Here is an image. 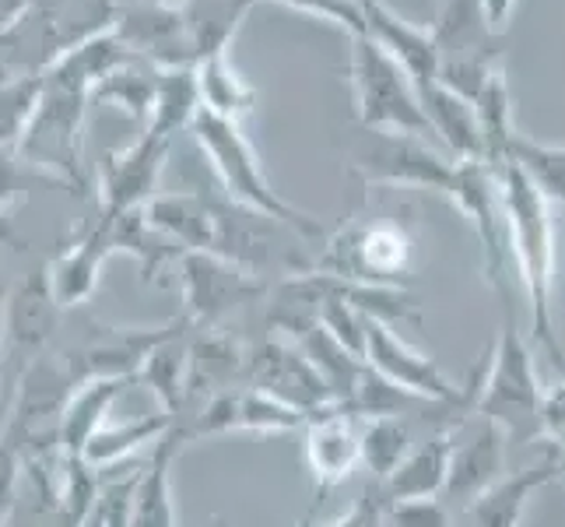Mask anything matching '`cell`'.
Returning <instances> with one entry per match:
<instances>
[{
  "mask_svg": "<svg viewBox=\"0 0 565 527\" xmlns=\"http://www.w3.org/2000/svg\"><path fill=\"white\" fill-rule=\"evenodd\" d=\"M148 222L183 246V253L214 250V201L211 193H159L145 204Z\"/></svg>",
  "mask_w": 565,
  "mask_h": 527,
  "instance_id": "7402d4cb",
  "label": "cell"
},
{
  "mask_svg": "<svg viewBox=\"0 0 565 527\" xmlns=\"http://www.w3.org/2000/svg\"><path fill=\"white\" fill-rule=\"evenodd\" d=\"M180 327L183 317H172L162 327H109L92 320L85 338L64 351H56V359H61L74 390L92 380H113V377L138 380L151 351L166 338L177 335Z\"/></svg>",
  "mask_w": 565,
  "mask_h": 527,
  "instance_id": "ba28073f",
  "label": "cell"
},
{
  "mask_svg": "<svg viewBox=\"0 0 565 527\" xmlns=\"http://www.w3.org/2000/svg\"><path fill=\"white\" fill-rule=\"evenodd\" d=\"M190 138L198 141L201 155L207 159L214 180H218V187L228 201H236L249 211H260L275 222L291 225L309 243L323 240V225L313 219V214H306L302 208L285 201L281 193L270 187L257 151H253V145L246 141V134L236 120H225V116H214V113L201 109V116L190 127Z\"/></svg>",
  "mask_w": 565,
  "mask_h": 527,
  "instance_id": "7a4b0ae2",
  "label": "cell"
},
{
  "mask_svg": "<svg viewBox=\"0 0 565 527\" xmlns=\"http://www.w3.org/2000/svg\"><path fill=\"white\" fill-rule=\"evenodd\" d=\"M190 443V429L177 419L159 443H151V457L141 464L138 496H134V527H180L177 506H172V464Z\"/></svg>",
  "mask_w": 565,
  "mask_h": 527,
  "instance_id": "44dd1931",
  "label": "cell"
},
{
  "mask_svg": "<svg viewBox=\"0 0 565 527\" xmlns=\"http://www.w3.org/2000/svg\"><path fill=\"white\" fill-rule=\"evenodd\" d=\"M253 4H257V0H186L183 22L190 35L193 64L207 61L214 53H225Z\"/></svg>",
  "mask_w": 565,
  "mask_h": 527,
  "instance_id": "d4e9b609",
  "label": "cell"
},
{
  "mask_svg": "<svg viewBox=\"0 0 565 527\" xmlns=\"http://www.w3.org/2000/svg\"><path fill=\"white\" fill-rule=\"evenodd\" d=\"M172 429V415H145V419H127L120 425H103L85 446V461L95 472H109V467L124 464L134 451H141L148 443H159Z\"/></svg>",
  "mask_w": 565,
  "mask_h": 527,
  "instance_id": "83f0119b",
  "label": "cell"
},
{
  "mask_svg": "<svg viewBox=\"0 0 565 527\" xmlns=\"http://www.w3.org/2000/svg\"><path fill=\"white\" fill-rule=\"evenodd\" d=\"M386 517L397 527H454V510L443 499H404L390 503Z\"/></svg>",
  "mask_w": 565,
  "mask_h": 527,
  "instance_id": "d590c367",
  "label": "cell"
},
{
  "mask_svg": "<svg viewBox=\"0 0 565 527\" xmlns=\"http://www.w3.org/2000/svg\"><path fill=\"white\" fill-rule=\"evenodd\" d=\"M562 461L565 454L548 443V451H544L537 464L523 467L516 475H505L489 493H481L471 506H463L454 517V527H520L531 496L544 489L548 482L562 478Z\"/></svg>",
  "mask_w": 565,
  "mask_h": 527,
  "instance_id": "e0dca14e",
  "label": "cell"
},
{
  "mask_svg": "<svg viewBox=\"0 0 565 527\" xmlns=\"http://www.w3.org/2000/svg\"><path fill=\"white\" fill-rule=\"evenodd\" d=\"M362 461V425L344 404H330L306 422V464L317 485V506Z\"/></svg>",
  "mask_w": 565,
  "mask_h": 527,
  "instance_id": "9a60e30c",
  "label": "cell"
},
{
  "mask_svg": "<svg viewBox=\"0 0 565 527\" xmlns=\"http://www.w3.org/2000/svg\"><path fill=\"white\" fill-rule=\"evenodd\" d=\"M407 454H412V429L401 422V415L369 419L362 425V464L373 472V482L383 485Z\"/></svg>",
  "mask_w": 565,
  "mask_h": 527,
  "instance_id": "1f68e13d",
  "label": "cell"
},
{
  "mask_svg": "<svg viewBox=\"0 0 565 527\" xmlns=\"http://www.w3.org/2000/svg\"><path fill=\"white\" fill-rule=\"evenodd\" d=\"M562 478H565V461H562Z\"/></svg>",
  "mask_w": 565,
  "mask_h": 527,
  "instance_id": "60d3db41",
  "label": "cell"
},
{
  "mask_svg": "<svg viewBox=\"0 0 565 527\" xmlns=\"http://www.w3.org/2000/svg\"><path fill=\"white\" fill-rule=\"evenodd\" d=\"M475 109L484 130V145H489V162H505L520 138V130L513 124V95L510 85H505V71H499L484 85V92L475 99Z\"/></svg>",
  "mask_w": 565,
  "mask_h": 527,
  "instance_id": "4dcf8cb0",
  "label": "cell"
},
{
  "mask_svg": "<svg viewBox=\"0 0 565 527\" xmlns=\"http://www.w3.org/2000/svg\"><path fill=\"white\" fill-rule=\"evenodd\" d=\"M386 493H383V485L373 482V485H365V493L355 499V506L348 510L344 517H338L334 524H327V527H383L386 524Z\"/></svg>",
  "mask_w": 565,
  "mask_h": 527,
  "instance_id": "8d00e7d4",
  "label": "cell"
},
{
  "mask_svg": "<svg viewBox=\"0 0 565 527\" xmlns=\"http://www.w3.org/2000/svg\"><path fill=\"white\" fill-rule=\"evenodd\" d=\"M141 467H127L124 475L103 478L99 499H95L85 527H134V496H138Z\"/></svg>",
  "mask_w": 565,
  "mask_h": 527,
  "instance_id": "836d02e7",
  "label": "cell"
},
{
  "mask_svg": "<svg viewBox=\"0 0 565 527\" xmlns=\"http://www.w3.org/2000/svg\"><path fill=\"white\" fill-rule=\"evenodd\" d=\"M499 180V198L505 214V236H510V253L516 264V275L527 292L531 306V338L541 351L555 362L565 377V351L555 335V222H552V201L544 190L523 172L513 159L492 162Z\"/></svg>",
  "mask_w": 565,
  "mask_h": 527,
  "instance_id": "6da1fadb",
  "label": "cell"
},
{
  "mask_svg": "<svg viewBox=\"0 0 565 527\" xmlns=\"http://www.w3.org/2000/svg\"><path fill=\"white\" fill-rule=\"evenodd\" d=\"M246 387L264 390V394L299 408L302 415H313V412H320V408L338 404L334 390L327 387L320 369L306 359V351L296 341H288L281 335H270V330L264 335V341H257L249 348Z\"/></svg>",
  "mask_w": 565,
  "mask_h": 527,
  "instance_id": "30bf717a",
  "label": "cell"
},
{
  "mask_svg": "<svg viewBox=\"0 0 565 527\" xmlns=\"http://www.w3.org/2000/svg\"><path fill=\"white\" fill-rule=\"evenodd\" d=\"M365 14V35L394 56V61L415 77V85L439 82V50L433 29H418L415 22L401 18L383 0H359Z\"/></svg>",
  "mask_w": 565,
  "mask_h": 527,
  "instance_id": "ac0fdd59",
  "label": "cell"
},
{
  "mask_svg": "<svg viewBox=\"0 0 565 527\" xmlns=\"http://www.w3.org/2000/svg\"><path fill=\"white\" fill-rule=\"evenodd\" d=\"M418 99L428 116L436 141L446 148V155L457 162H489V145H484V130L478 120V109L471 99H463L443 82L418 85Z\"/></svg>",
  "mask_w": 565,
  "mask_h": 527,
  "instance_id": "d6986e66",
  "label": "cell"
},
{
  "mask_svg": "<svg viewBox=\"0 0 565 527\" xmlns=\"http://www.w3.org/2000/svg\"><path fill=\"white\" fill-rule=\"evenodd\" d=\"M154 4H162V8H183L186 0H154Z\"/></svg>",
  "mask_w": 565,
  "mask_h": 527,
  "instance_id": "f35d334b",
  "label": "cell"
},
{
  "mask_svg": "<svg viewBox=\"0 0 565 527\" xmlns=\"http://www.w3.org/2000/svg\"><path fill=\"white\" fill-rule=\"evenodd\" d=\"M484 8V18H489V25L502 35L505 29H510V18L516 11V0H481Z\"/></svg>",
  "mask_w": 565,
  "mask_h": 527,
  "instance_id": "74e56055",
  "label": "cell"
},
{
  "mask_svg": "<svg viewBox=\"0 0 565 527\" xmlns=\"http://www.w3.org/2000/svg\"><path fill=\"white\" fill-rule=\"evenodd\" d=\"M201 82H198V64H180V67H162L159 77V95H154V109L145 130L154 138L177 141V134H190L193 120L201 116Z\"/></svg>",
  "mask_w": 565,
  "mask_h": 527,
  "instance_id": "cb8c5ba5",
  "label": "cell"
},
{
  "mask_svg": "<svg viewBox=\"0 0 565 527\" xmlns=\"http://www.w3.org/2000/svg\"><path fill=\"white\" fill-rule=\"evenodd\" d=\"M190 335L193 327L183 320V327L172 338H166L151 351L138 383H148L151 394L159 398L162 412L177 419L186 401V383H190Z\"/></svg>",
  "mask_w": 565,
  "mask_h": 527,
  "instance_id": "484cf974",
  "label": "cell"
},
{
  "mask_svg": "<svg viewBox=\"0 0 565 527\" xmlns=\"http://www.w3.org/2000/svg\"><path fill=\"white\" fill-rule=\"evenodd\" d=\"M138 380L127 377H113V380H92L85 387L74 390V398L67 401L64 415H61V451L67 457H82L92 436L99 433L109 415V408L120 401V394Z\"/></svg>",
  "mask_w": 565,
  "mask_h": 527,
  "instance_id": "603a6c76",
  "label": "cell"
},
{
  "mask_svg": "<svg viewBox=\"0 0 565 527\" xmlns=\"http://www.w3.org/2000/svg\"><path fill=\"white\" fill-rule=\"evenodd\" d=\"M505 446H510V436L484 415H478V422L467 433L460 429L454 446L450 482L443 489V503L450 510L460 514L463 506H471L481 493H489L495 482L505 478Z\"/></svg>",
  "mask_w": 565,
  "mask_h": 527,
  "instance_id": "5bb4252c",
  "label": "cell"
},
{
  "mask_svg": "<svg viewBox=\"0 0 565 527\" xmlns=\"http://www.w3.org/2000/svg\"><path fill=\"white\" fill-rule=\"evenodd\" d=\"M88 106H92V92L64 85V82H50L46 77L43 106H39L18 151L4 162L25 166L71 193H85L88 172H85L82 148H85Z\"/></svg>",
  "mask_w": 565,
  "mask_h": 527,
  "instance_id": "277c9868",
  "label": "cell"
},
{
  "mask_svg": "<svg viewBox=\"0 0 565 527\" xmlns=\"http://www.w3.org/2000/svg\"><path fill=\"white\" fill-rule=\"evenodd\" d=\"M109 257H116L113 229H109L106 214L95 211V219L77 225L71 243L46 264L53 292H56V299H61L64 309L85 306L92 299V292L99 288V275H103Z\"/></svg>",
  "mask_w": 565,
  "mask_h": 527,
  "instance_id": "2e32d148",
  "label": "cell"
},
{
  "mask_svg": "<svg viewBox=\"0 0 565 527\" xmlns=\"http://www.w3.org/2000/svg\"><path fill=\"white\" fill-rule=\"evenodd\" d=\"M510 159L544 190V198L558 201L565 208V148L537 145L527 138V134H520L513 151H510Z\"/></svg>",
  "mask_w": 565,
  "mask_h": 527,
  "instance_id": "d6a6232c",
  "label": "cell"
},
{
  "mask_svg": "<svg viewBox=\"0 0 565 527\" xmlns=\"http://www.w3.org/2000/svg\"><path fill=\"white\" fill-rule=\"evenodd\" d=\"M180 292H183V320L193 330H218V324L236 314L239 306L267 299L270 285L249 275L218 253H183L180 257Z\"/></svg>",
  "mask_w": 565,
  "mask_h": 527,
  "instance_id": "9c48e42d",
  "label": "cell"
},
{
  "mask_svg": "<svg viewBox=\"0 0 565 527\" xmlns=\"http://www.w3.org/2000/svg\"><path fill=\"white\" fill-rule=\"evenodd\" d=\"M544 404H548V394L541 390L534 351L527 338L516 330V320L505 317L495 338V348H492L489 373H484L475 415L492 419L502 433L510 436V443L531 446L541 440L548 443Z\"/></svg>",
  "mask_w": 565,
  "mask_h": 527,
  "instance_id": "3957f363",
  "label": "cell"
},
{
  "mask_svg": "<svg viewBox=\"0 0 565 527\" xmlns=\"http://www.w3.org/2000/svg\"><path fill=\"white\" fill-rule=\"evenodd\" d=\"M260 4V0H257ZM275 4H288L302 14H313L320 22H334L348 29L352 35H365V14L359 0H275Z\"/></svg>",
  "mask_w": 565,
  "mask_h": 527,
  "instance_id": "e575fe53",
  "label": "cell"
},
{
  "mask_svg": "<svg viewBox=\"0 0 565 527\" xmlns=\"http://www.w3.org/2000/svg\"><path fill=\"white\" fill-rule=\"evenodd\" d=\"M460 422L443 425L436 436L422 440L412 446V454L394 475L383 482L386 503H404V499H443L446 482H450V464H454V446L460 436Z\"/></svg>",
  "mask_w": 565,
  "mask_h": 527,
  "instance_id": "ffe728a7",
  "label": "cell"
},
{
  "mask_svg": "<svg viewBox=\"0 0 565 527\" xmlns=\"http://www.w3.org/2000/svg\"><path fill=\"white\" fill-rule=\"evenodd\" d=\"M67 309L61 306L50 282V267L29 271V275L11 288L8 306H4V330H8V351L11 359L22 362V373L46 356V345L61 330ZM18 373V377H22Z\"/></svg>",
  "mask_w": 565,
  "mask_h": 527,
  "instance_id": "7c38bea8",
  "label": "cell"
},
{
  "mask_svg": "<svg viewBox=\"0 0 565 527\" xmlns=\"http://www.w3.org/2000/svg\"><path fill=\"white\" fill-rule=\"evenodd\" d=\"M198 82H201V103L204 113L225 116V120L243 124L246 116L257 106V92H253L243 77L236 74V67L228 64L225 53H214L207 61L198 64Z\"/></svg>",
  "mask_w": 565,
  "mask_h": 527,
  "instance_id": "f1b7e54d",
  "label": "cell"
},
{
  "mask_svg": "<svg viewBox=\"0 0 565 527\" xmlns=\"http://www.w3.org/2000/svg\"><path fill=\"white\" fill-rule=\"evenodd\" d=\"M46 95V74L43 71H25V74H8L4 92H0V141H4V159L18 151L25 130L32 127L39 106Z\"/></svg>",
  "mask_w": 565,
  "mask_h": 527,
  "instance_id": "f546056e",
  "label": "cell"
},
{
  "mask_svg": "<svg viewBox=\"0 0 565 527\" xmlns=\"http://www.w3.org/2000/svg\"><path fill=\"white\" fill-rule=\"evenodd\" d=\"M348 172L362 187H418L454 198L460 162L446 151L428 148L425 138L369 130V145L348 162Z\"/></svg>",
  "mask_w": 565,
  "mask_h": 527,
  "instance_id": "52a82bcc",
  "label": "cell"
},
{
  "mask_svg": "<svg viewBox=\"0 0 565 527\" xmlns=\"http://www.w3.org/2000/svg\"><path fill=\"white\" fill-rule=\"evenodd\" d=\"M412 257H415L412 232L401 222H390V219L352 222L327 240L313 271L341 278V282L404 288L412 282Z\"/></svg>",
  "mask_w": 565,
  "mask_h": 527,
  "instance_id": "8992f818",
  "label": "cell"
},
{
  "mask_svg": "<svg viewBox=\"0 0 565 527\" xmlns=\"http://www.w3.org/2000/svg\"><path fill=\"white\" fill-rule=\"evenodd\" d=\"M365 362L390 383L404 387L407 394L433 404H460L475 387V373L463 387H454L433 356H422L418 348H412L397 335L394 324H383L376 317H365Z\"/></svg>",
  "mask_w": 565,
  "mask_h": 527,
  "instance_id": "8fae6325",
  "label": "cell"
},
{
  "mask_svg": "<svg viewBox=\"0 0 565 527\" xmlns=\"http://www.w3.org/2000/svg\"><path fill=\"white\" fill-rule=\"evenodd\" d=\"M169 151L172 141L154 138L151 130H145L134 145L109 151L99 166V211L120 214L159 198V180Z\"/></svg>",
  "mask_w": 565,
  "mask_h": 527,
  "instance_id": "4fadbf2b",
  "label": "cell"
},
{
  "mask_svg": "<svg viewBox=\"0 0 565 527\" xmlns=\"http://www.w3.org/2000/svg\"><path fill=\"white\" fill-rule=\"evenodd\" d=\"M348 74H352V92H355V116L365 130L436 138L422 109L415 77L376 39L352 35V64H348Z\"/></svg>",
  "mask_w": 565,
  "mask_h": 527,
  "instance_id": "5b68a950",
  "label": "cell"
},
{
  "mask_svg": "<svg viewBox=\"0 0 565 527\" xmlns=\"http://www.w3.org/2000/svg\"><path fill=\"white\" fill-rule=\"evenodd\" d=\"M207 527H232V524H228V520H225V517H214V520H211V524H207Z\"/></svg>",
  "mask_w": 565,
  "mask_h": 527,
  "instance_id": "ab89813d",
  "label": "cell"
},
{
  "mask_svg": "<svg viewBox=\"0 0 565 527\" xmlns=\"http://www.w3.org/2000/svg\"><path fill=\"white\" fill-rule=\"evenodd\" d=\"M159 77L162 67L145 61V56H130L127 64L109 71L99 85L92 88V106L95 103H109L116 109H124L134 120H151L154 109V95H159Z\"/></svg>",
  "mask_w": 565,
  "mask_h": 527,
  "instance_id": "4316f807",
  "label": "cell"
}]
</instances>
